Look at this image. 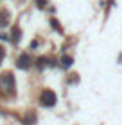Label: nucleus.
Segmentation results:
<instances>
[{"mask_svg": "<svg viewBox=\"0 0 122 125\" xmlns=\"http://www.w3.org/2000/svg\"><path fill=\"white\" fill-rule=\"evenodd\" d=\"M68 82H70V84H75V82H77V75H70V81H68Z\"/></svg>", "mask_w": 122, "mask_h": 125, "instance_id": "ddd939ff", "label": "nucleus"}, {"mask_svg": "<svg viewBox=\"0 0 122 125\" xmlns=\"http://www.w3.org/2000/svg\"><path fill=\"white\" fill-rule=\"evenodd\" d=\"M38 47H40V41H38V39H32V41H31V50L38 48Z\"/></svg>", "mask_w": 122, "mask_h": 125, "instance_id": "f8f14e48", "label": "nucleus"}, {"mask_svg": "<svg viewBox=\"0 0 122 125\" xmlns=\"http://www.w3.org/2000/svg\"><path fill=\"white\" fill-rule=\"evenodd\" d=\"M59 64L61 68H65V70H68L72 64H74V59L70 57V55H61V59H59Z\"/></svg>", "mask_w": 122, "mask_h": 125, "instance_id": "6e6552de", "label": "nucleus"}, {"mask_svg": "<svg viewBox=\"0 0 122 125\" xmlns=\"http://www.w3.org/2000/svg\"><path fill=\"white\" fill-rule=\"evenodd\" d=\"M0 84L4 86V89L7 93H11L13 95L14 93V89H16V82H14V75L11 72H5L2 77H0Z\"/></svg>", "mask_w": 122, "mask_h": 125, "instance_id": "f03ea898", "label": "nucleus"}, {"mask_svg": "<svg viewBox=\"0 0 122 125\" xmlns=\"http://www.w3.org/2000/svg\"><path fill=\"white\" fill-rule=\"evenodd\" d=\"M4 57H5V48L0 45V64H2V61H4Z\"/></svg>", "mask_w": 122, "mask_h": 125, "instance_id": "9b49d317", "label": "nucleus"}, {"mask_svg": "<svg viewBox=\"0 0 122 125\" xmlns=\"http://www.w3.org/2000/svg\"><path fill=\"white\" fill-rule=\"evenodd\" d=\"M9 21H11V14L7 9H2L0 11V29H5L9 27Z\"/></svg>", "mask_w": 122, "mask_h": 125, "instance_id": "423d86ee", "label": "nucleus"}, {"mask_svg": "<svg viewBox=\"0 0 122 125\" xmlns=\"http://www.w3.org/2000/svg\"><path fill=\"white\" fill-rule=\"evenodd\" d=\"M50 27H52V29H54L56 32H59V34L63 32V29H61V25H59V21H57L56 18H52V20H50Z\"/></svg>", "mask_w": 122, "mask_h": 125, "instance_id": "1a4fd4ad", "label": "nucleus"}, {"mask_svg": "<svg viewBox=\"0 0 122 125\" xmlns=\"http://www.w3.org/2000/svg\"><path fill=\"white\" fill-rule=\"evenodd\" d=\"M45 5H47V0H36V7L38 9H43Z\"/></svg>", "mask_w": 122, "mask_h": 125, "instance_id": "9d476101", "label": "nucleus"}, {"mask_svg": "<svg viewBox=\"0 0 122 125\" xmlns=\"http://www.w3.org/2000/svg\"><path fill=\"white\" fill-rule=\"evenodd\" d=\"M34 64H36L38 70H43L45 66H49V57H47V55H40V57L34 61Z\"/></svg>", "mask_w": 122, "mask_h": 125, "instance_id": "0eeeda50", "label": "nucleus"}, {"mask_svg": "<svg viewBox=\"0 0 122 125\" xmlns=\"http://www.w3.org/2000/svg\"><path fill=\"white\" fill-rule=\"evenodd\" d=\"M34 123H38L36 113H34V111H27L24 115V118H22V125H34Z\"/></svg>", "mask_w": 122, "mask_h": 125, "instance_id": "20e7f679", "label": "nucleus"}, {"mask_svg": "<svg viewBox=\"0 0 122 125\" xmlns=\"http://www.w3.org/2000/svg\"><path fill=\"white\" fill-rule=\"evenodd\" d=\"M16 66L20 68V70H29V68L32 66V57L29 52H24L18 55V59H16Z\"/></svg>", "mask_w": 122, "mask_h": 125, "instance_id": "7ed1b4c3", "label": "nucleus"}, {"mask_svg": "<svg viewBox=\"0 0 122 125\" xmlns=\"http://www.w3.org/2000/svg\"><path fill=\"white\" fill-rule=\"evenodd\" d=\"M9 38H11V41H13L14 45L20 43V39H22V29H20V25H13V27H11Z\"/></svg>", "mask_w": 122, "mask_h": 125, "instance_id": "39448f33", "label": "nucleus"}, {"mask_svg": "<svg viewBox=\"0 0 122 125\" xmlns=\"http://www.w3.org/2000/svg\"><path fill=\"white\" fill-rule=\"evenodd\" d=\"M40 105L41 107H54L56 102H57V96L56 93L52 91V89H43L41 93H40Z\"/></svg>", "mask_w": 122, "mask_h": 125, "instance_id": "f257e3e1", "label": "nucleus"}]
</instances>
